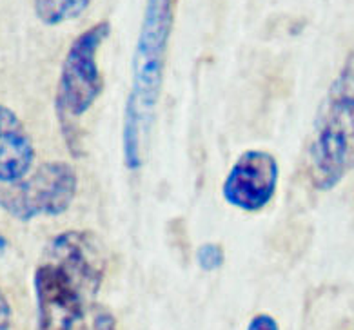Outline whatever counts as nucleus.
Listing matches in <instances>:
<instances>
[{"mask_svg": "<svg viewBox=\"0 0 354 330\" xmlns=\"http://www.w3.org/2000/svg\"><path fill=\"white\" fill-rule=\"evenodd\" d=\"M91 330H118L117 318H115L113 312L107 311V309H98L93 314Z\"/></svg>", "mask_w": 354, "mask_h": 330, "instance_id": "nucleus-11", "label": "nucleus"}, {"mask_svg": "<svg viewBox=\"0 0 354 330\" xmlns=\"http://www.w3.org/2000/svg\"><path fill=\"white\" fill-rule=\"evenodd\" d=\"M35 147L30 135L10 107L0 104V182L15 184L30 175Z\"/></svg>", "mask_w": 354, "mask_h": 330, "instance_id": "nucleus-8", "label": "nucleus"}, {"mask_svg": "<svg viewBox=\"0 0 354 330\" xmlns=\"http://www.w3.org/2000/svg\"><path fill=\"white\" fill-rule=\"evenodd\" d=\"M176 0H146L131 62V88L122 122V156L129 171L144 164V146L164 88L165 57L175 26Z\"/></svg>", "mask_w": 354, "mask_h": 330, "instance_id": "nucleus-1", "label": "nucleus"}, {"mask_svg": "<svg viewBox=\"0 0 354 330\" xmlns=\"http://www.w3.org/2000/svg\"><path fill=\"white\" fill-rule=\"evenodd\" d=\"M48 262L68 272L86 298L95 296L104 282L106 260L100 243L91 233L66 231L55 236L48 247Z\"/></svg>", "mask_w": 354, "mask_h": 330, "instance_id": "nucleus-7", "label": "nucleus"}, {"mask_svg": "<svg viewBox=\"0 0 354 330\" xmlns=\"http://www.w3.org/2000/svg\"><path fill=\"white\" fill-rule=\"evenodd\" d=\"M354 169V71L345 69L330 86L316 115L309 146V178L330 191Z\"/></svg>", "mask_w": 354, "mask_h": 330, "instance_id": "nucleus-2", "label": "nucleus"}, {"mask_svg": "<svg viewBox=\"0 0 354 330\" xmlns=\"http://www.w3.org/2000/svg\"><path fill=\"white\" fill-rule=\"evenodd\" d=\"M4 251H6V240L0 236V254L4 253Z\"/></svg>", "mask_w": 354, "mask_h": 330, "instance_id": "nucleus-14", "label": "nucleus"}, {"mask_svg": "<svg viewBox=\"0 0 354 330\" xmlns=\"http://www.w3.org/2000/svg\"><path fill=\"white\" fill-rule=\"evenodd\" d=\"M280 165L269 151L249 149L238 156L222 185V196L243 213H260L278 191Z\"/></svg>", "mask_w": 354, "mask_h": 330, "instance_id": "nucleus-6", "label": "nucleus"}, {"mask_svg": "<svg viewBox=\"0 0 354 330\" xmlns=\"http://www.w3.org/2000/svg\"><path fill=\"white\" fill-rule=\"evenodd\" d=\"M11 329V307L8 298L4 296V292L0 289V330Z\"/></svg>", "mask_w": 354, "mask_h": 330, "instance_id": "nucleus-13", "label": "nucleus"}, {"mask_svg": "<svg viewBox=\"0 0 354 330\" xmlns=\"http://www.w3.org/2000/svg\"><path fill=\"white\" fill-rule=\"evenodd\" d=\"M37 330H91L82 289L59 265L46 262L33 276Z\"/></svg>", "mask_w": 354, "mask_h": 330, "instance_id": "nucleus-5", "label": "nucleus"}, {"mask_svg": "<svg viewBox=\"0 0 354 330\" xmlns=\"http://www.w3.org/2000/svg\"><path fill=\"white\" fill-rule=\"evenodd\" d=\"M245 330H280V327L271 314H257Z\"/></svg>", "mask_w": 354, "mask_h": 330, "instance_id": "nucleus-12", "label": "nucleus"}, {"mask_svg": "<svg viewBox=\"0 0 354 330\" xmlns=\"http://www.w3.org/2000/svg\"><path fill=\"white\" fill-rule=\"evenodd\" d=\"M109 35H111V24L107 20H100L88 30H84L71 42L60 68L55 106H57L64 138L75 155L80 151L77 120L95 106L106 88L97 59L98 51L109 39Z\"/></svg>", "mask_w": 354, "mask_h": 330, "instance_id": "nucleus-3", "label": "nucleus"}, {"mask_svg": "<svg viewBox=\"0 0 354 330\" xmlns=\"http://www.w3.org/2000/svg\"><path fill=\"white\" fill-rule=\"evenodd\" d=\"M78 175L66 162L42 164L33 175L0 189V209L19 222L39 216H60L73 205Z\"/></svg>", "mask_w": 354, "mask_h": 330, "instance_id": "nucleus-4", "label": "nucleus"}, {"mask_svg": "<svg viewBox=\"0 0 354 330\" xmlns=\"http://www.w3.org/2000/svg\"><path fill=\"white\" fill-rule=\"evenodd\" d=\"M91 0H33L35 15L44 26H60L84 15Z\"/></svg>", "mask_w": 354, "mask_h": 330, "instance_id": "nucleus-9", "label": "nucleus"}, {"mask_svg": "<svg viewBox=\"0 0 354 330\" xmlns=\"http://www.w3.org/2000/svg\"><path fill=\"white\" fill-rule=\"evenodd\" d=\"M223 262H225V253L220 243L207 242L196 249V263L204 272L218 271L222 269Z\"/></svg>", "mask_w": 354, "mask_h": 330, "instance_id": "nucleus-10", "label": "nucleus"}]
</instances>
